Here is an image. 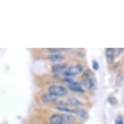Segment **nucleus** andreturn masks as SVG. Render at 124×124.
Segmentation results:
<instances>
[{
  "label": "nucleus",
  "instance_id": "nucleus-9",
  "mask_svg": "<svg viewBox=\"0 0 124 124\" xmlns=\"http://www.w3.org/2000/svg\"><path fill=\"white\" fill-rule=\"evenodd\" d=\"M67 64H55L52 67V71L57 74L60 73V72L63 73V71L67 68Z\"/></svg>",
  "mask_w": 124,
  "mask_h": 124
},
{
  "label": "nucleus",
  "instance_id": "nucleus-18",
  "mask_svg": "<svg viewBox=\"0 0 124 124\" xmlns=\"http://www.w3.org/2000/svg\"><path fill=\"white\" fill-rule=\"evenodd\" d=\"M64 81L66 82L67 84H68L69 85H71V84L74 82L73 80H72V79H71L70 78H67V79H64Z\"/></svg>",
  "mask_w": 124,
  "mask_h": 124
},
{
  "label": "nucleus",
  "instance_id": "nucleus-4",
  "mask_svg": "<svg viewBox=\"0 0 124 124\" xmlns=\"http://www.w3.org/2000/svg\"><path fill=\"white\" fill-rule=\"evenodd\" d=\"M69 89L71 90V92H74L76 93H83L85 92V90L83 89L80 84L78 83V82H75V81L71 85H69Z\"/></svg>",
  "mask_w": 124,
  "mask_h": 124
},
{
  "label": "nucleus",
  "instance_id": "nucleus-13",
  "mask_svg": "<svg viewBox=\"0 0 124 124\" xmlns=\"http://www.w3.org/2000/svg\"><path fill=\"white\" fill-rule=\"evenodd\" d=\"M116 85L119 86V87H122L124 85V76L123 75L118 74V76L116 78Z\"/></svg>",
  "mask_w": 124,
  "mask_h": 124
},
{
  "label": "nucleus",
  "instance_id": "nucleus-6",
  "mask_svg": "<svg viewBox=\"0 0 124 124\" xmlns=\"http://www.w3.org/2000/svg\"><path fill=\"white\" fill-rule=\"evenodd\" d=\"M49 121H50V124H62L63 123L62 115H60V114H53L52 116H50Z\"/></svg>",
  "mask_w": 124,
  "mask_h": 124
},
{
  "label": "nucleus",
  "instance_id": "nucleus-7",
  "mask_svg": "<svg viewBox=\"0 0 124 124\" xmlns=\"http://www.w3.org/2000/svg\"><path fill=\"white\" fill-rule=\"evenodd\" d=\"M73 114L82 119H85L88 118V112L84 109H73Z\"/></svg>",
  "mask_w": 124,
  "mask_h": 124
},
{
  "label": "nucleus",
  "instance_id": "nucleus-15",
  "mask_svg": "<svg viewBox=\"0 0 124 124\" xmlns=\"http://www.w3.org/2000/svg\"><path fill=\"white\" fill-rule=\"evenodd\" d=\"M92 66H93V69L94 70V71H98L99 68H100L99 63H98V62H97V61H96V60H93Z\"/></svg>",
  "mask_w": 124,
  "mask_h": 124
},
{
  "label": "nucleus",
  "instance_id": "nucleus-5",
  "mask_svg": "<svg viewBox=\"0 0 124 124\" xmlns=\"http://www.w3.org/2000/svg\"><path fill=\"white\" fill-rule=\"evenodd\" d=\"M106 56L108 63H112L115 57V50L113 48H107L106 50Z\"/></svg>",
  "mask_w": 124,
  "mask_h": 124
},
{
  "label": "nucleus",
  "instance_id": "nucleus-11",
  "mask_svg": "<svg viewBox=\"0 0 124 124\" xmlns=\"http://www.w3.org/2000/svg\"><path fill=\"white\" fill-rule=\"evenodd\" d=\"M68 103L70 105H71V106H80L83 105V103H82L80 101L78 100L77 98L76 97H71L68 99Z\"/></svg>",
  "mask_w": 124,
  "mask_h": 124
},
{
  "label": "nucleus",
  "instance_id": "nucleus-1",
  "mask_svg": "<svg viewBox=\"0 0 124 124\" xmlns=\"http://www.w3.org/2000/svg\"><path fill=\"white\" fill-rule=\"evenodd\" d=\"M49 93L55 97H62V96L67 95V89L62 85H53L49 87Z\"/></svg>",
  "mask_w": 124,
  "mask_h": 124
},
{
  "label": "nucleus",
  "instance_id": "nucleus-2",
  "mask_svg": "<svg viewBox=\"0 0 124 124\" xmlns=\"http://www.w3.org/2000/svg\"><path fill=\"white\" fill-rule=\"evenodd\" d=\"M82 71H83V67L81 65H73V66L67 67L63 71L62 75L64 76H66L67 78H70V77L80 74Z\"/></svg>",
  "mask_w": 124,
  "mask_h": 124
},
{
  "label": "nucleus",
  "instance_id": "nucleus-10",
  "mask_svg": "<svg viewBox=\"0 0 124 124\" xmlns=\"http://www.w3.org/2000/svg\"><path fill=\"white\" fill-rule=\"evenodd\" d=\"M57 99V97L54 96L52 94H50V93H46V94H43L41 96V101L44 102H50V101H53Z\"/></svg>",
  "mask_w": 124,
  "mask_h": 124
},
{
  "label": "nucleus",
  "instance_id": "nucleus-8",
  "mask_svg": "<svg viewBox=\"0 0 124 124\" xmlns=\"http://www.w3.org/2000/svg\"><path fill=\"white\" fill-rule=\"evenodd\" d=\"M49 60L50 61V62H61V61H62L64 59V57L62 56V54H50V56L48 57Z\"/></svg>",
  "mask_w": 124,
  "mask_h": 124
},
{
  "label": "nucleus",
  "instance_id": "nucleus-3",
  "mask_svg": "<svg viewBox=\"0 0 124 124\" xmlns=\"http://www.w3.org/2000/svg\"><path fill=\"white\" fill-rule=\"evenodd\" d=\"M83 85L87 88V89L94 90L97 87V82L95 79L92 78H86L83 80Z\"/></svg>",
  "mask_w": 124,
  "mask_h": 124
},
{
  "label": "nucleus",
  "instance_id": "nucleus-17",
  "mask_svg": "<svg viewBox=\"0 0 124 124\" xmlns=\"http://www.w3.org/2000/svg\"><path fill=\"white\" fill-rule=\"evenodd\" d=\"M115 124H124V120L123 117L118 116L115 120Z\"/></svg>",
  "mask_w": 124,
  "mask_h": 124
},
{
  "label": "nucleus",
  "instance_id": "nucleus-12",
  "mask_svg": "<svg viewBox=\"0 0 124 124\" xmlns=\"http://www.w3.org/2000/svg\"><path fill=\"white\" fill-rule=\"evenodd\" d=\"M62 120H63V123H72L75 121V118L72 115H69V114H63L62 115Z\"/></svg>",
  "mask_w": 124,
  "mask_h": 124
},
{
  "label": "nucleus",
  "instance_id": "nucleus-14",
  "mask_svg": "<svg viewBox=\"0 0 124 124\" xmlns=\"http://www.w3.org/2000/svg\"><path fill=\"white\" fill-rule=\"evenodd\" d=\"M57 109H58V110H60V111H62V112H66V113L73 114V109H70L67 106H58Z\"/></svg>",
  "mask_w": 124,
  "mask_h": 124
},
{
  "label": "nucleus",
  "instance_id": "nucleus-16",
  "mask_svg": "<svg viewBox=\"0 0 124 124\" xmlns=\"http://www.w3.org/2000/svg\"><path fill=\"white\" fill-rule=\"evenodd\" d=\"M108 101L109 104H111V105H116L117 103H118V101H117V99L115 97H109L108 98Z\"/></svg>",
  "mask_w": 124,
  "mask_h": 124
}]
</instances>
